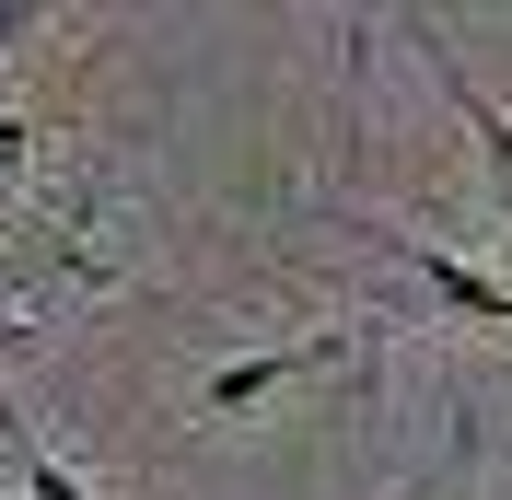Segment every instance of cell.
Returning a JSON list of instances; mask_svg holds the SVG:
<instances>
[{
    "label": "cell",
    "mask_w": 512,
    "mask_h": 500,
    "mask_svg": "<svg viewBox=\"0 0 512 500\" xmlns=\"http://www.w3.org/2000/svg\"><path fill=\"white\" fill-rule=\"evenodd\" d=\"M408 268H419L431 291H443L454 314H478V326H512V291L489 280V268H466V256H443V245H408Z\"/></svg>",
    "instance_id": "obj_3"
},
{
    "label": "cell",
    "mask_w": 512,
    "mask_h": 500,
    "mask_svg": "<svg viewBox=\"0 0 512 500\" xmlns=\"http://www.w3.org/2000/svg\"><path fill=\"white\" fill-rule=\"evenodd\" d=\"M12 35H24V12H0V47H12Z\"/></svg>",
    "instance_id": "obj_7"
},
{
    "label": "cell",
    "mask_w": 512,
    "mask_h": 500,
    "mask_svg": "<svg viewBox=\"0 0 512 500\" xmlns=\"http://www.w3.org/2000/svg\"><path fill=\"white\" fill-rule=\"evenodd\" d=\"M35 349V314H0V361H24Z\"/></svg>",
    "instance_id": "obj_5"
},
{
    "label": "cell",
    "mask_w": 512,
    "mask_h": 500,
    "mask_svg": "<svg viewBox=\"0 0 512 500\" xmlns=\"http://www.w3.org/2000/svg\"><path fill=\"white\" fill-rule=\"evenodd\" d=\"M35 152V117H0V163H24Z\"/></svg>",
    "instance_id": "obj_6"
},
{
    "label": "cell",
    "mask_w": 512,
    "mask_h": 500,
    "mask_svg": "<svg viewBox=\"0 0 512 500\" xmlns=\"http://www.w3.org/2000/svg\"><path fill=\"white\" fill-rule=\"evenodd\" d=\"M338 349H350V338L326 326V338H280V349H256V361H222V373H210V419H233V407H256V396H280V384L326 373Z\"/></svg>",
    "instance_id": "obj_2"
},
{
    "label": "cell",
    "mask_w": 512,
    "mask_h": 500,
    "mask_svg": "<svg viewBox=\"0 0 512 500\" xmlns=\"http://www.w3.org/2000/svg\"><path fill=\"white\" fill-rule=\"evenodd\" d=\"M408 47H419V59H431V82H443V94H454V117L478 128L489 175H501V221H512V105H489V94H478V70L454 59V35L431 24V12H408Z\"/></svg>",
    "instance_id": "obj_1"
},
{
    "label": "cell",
    "mask_w": 512,
    "mask_h": 500,
    "mask_svg": "<svg viewBox=\"0 0 512 500\" xmlns=\"http://www.w3.org/2000/svg\"><path fill=\"white\" fill-rule=\"evenodd\" d=\"M0 454H12V477H24V500H94V489H82V477H70L35 431H12V419H0Z\"/></svg>",
    "instance_id": "obj_4"
}]
</instances>
